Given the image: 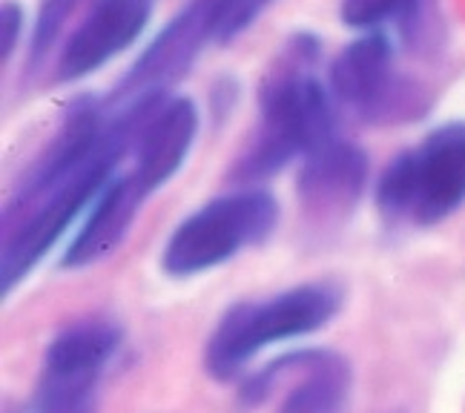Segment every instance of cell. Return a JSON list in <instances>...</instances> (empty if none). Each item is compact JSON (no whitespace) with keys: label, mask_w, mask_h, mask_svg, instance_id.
<instances>
[{"label":"cell","mask_w":465,"mask_h":413,"mask_svg":"<svg viewBox=\"0 0 465 413\" xmlns=\"http://www.w3.org/2000/svg\"><path fill=\"white\" fill-rule=\"evenodd\" d=\"M319 55L313 34H296L284 55L264 72L262 121L247 155L236 164L242 182H262L291 158L308 155L336 138V118L322 84L311 75Z\"/></svg>","instance_id":"6da1fadb"},{"label":"cell","mask_w":465,"mask_h":413,"mask_svg":"<svg viewBox=\"0 0 465 413\" xmlns=\"http://www.w3.org/2000/svg\"><path fill=\"white\" fill-rule=\"evenodd\" d=\"M339 310V296L325 284H302L267 301H239L213 330L204 365L213 379H232L264 345L322 330Z\"/></svg>","instance_id":"7a4b0ae2"},{"label":"cell","mask_w":465,"mask_h":413,"mask_svg":"<svg viewBox=\"0 0 465 413\" xmlns=\"http://www.w3.org/2000/svg\"><path fill=\"white\" fill-rule=\"evenodd\" d=\"M465 202V121L437 127L417 150L397 155L377 187L388 219H414L431 227Z\"/></svg>","instance_id":"3957f363"},{"label":"cell","mask_w":465,"mask_h":413,"mask_svg":"<svg viewBox=\"0 0 465 413\" xmlns=\"http://www.w3.org/2000/svg\"><path fill=\"white\" fill-rule=\"evenodd\" d=\"M279 221V204L264 190H242L195 210L173 230L161 264L170 276H193L264 241Z\"/></svg>","instance_id":"277c9868"},{"label":"cell","mask_w":465,"mask_h":413,"mask_svg":"<svg viewBox=\"0 0 465 413\" xmlns=\"http://www.w3.org/2000/svg\"><path fill=\"white\" fill-rule=\"evenodd\" d=\"M121 345V330L110 321H81L64 330L46 350L38 385V413H75L93 408V388Z\"/></svg>","instance_id":"5b68a950"},{"label":"cell","mask_w":465,"mask_h":413,"mask_svg":"<svg viewBox=\"0 0 465 413\" xmlns=\"http://www.w3.org/2000/svg\"><path fill=\"white\" fill-rule=\"evenodd\" d=\"M104 110L95 103V98H81L69 106L66 121L55 141L49 143L46 152L32 167L29 178L21 184L15 195V204L6 207V215L17 212L24 215L38 202H44L49 192L64 187L69 178H75L89 161H93L104 147Z\"/></svg>","instance_id":"8992f818"},{"label":"cell","mask_w":465,"mask_h":413,"mask_svg":"<svg viewBox=\"0 0 465 413\" xmlns=\"http://www.w3.org/2000/svg\"><path fill=\"white\" fill-rule=\"evenodd\" d=\"M153 0H98L86 21L66 41L58 61V81L69 84L93 75L121 55L144 32Z\"/></svg>","instance_id":"52a82bcc"},{"label":"cell","mask_w":465,"mask_h":413,"mask_svg":"<svg viewBox=\"0 0 465 413\" xmlns=\"http://www.w3.org/2000/svg\"><path fill=\"white\" fill-rule=\"evenodd\" d=\"M368 158L360 147L333 138L305 155L299 170V202L313 221L333 224L353 210L362 195Z\"/></svg>","instance_id":"ba28073f"},{"label":"cell","mask_w":465,"mask_h":413,"mask_svg":"<svg viewBox=\"0 0 465 413\" xmlns=\"http://www.w3.org/2000/svg\"><path fill=\"white\" fill-rule=\"evenodd\" d=\"M204 38H210V0H195L138 58L135 69L118 89V101L133 103L147 95H164L167 84L190 66Z\"/></svg>","instance_id":"9c48e42d"},{"label":"cell","mask_w":465,"mask_h":413,"mask_svg":"<svg viewBox=\"0 0 465 413\" xmlns=\"http://www.w3.org/2000/svg\"><path fill=\"white\" fill-rule=\"evenodd\" d=\"M199 133V113L190 98H173L144 123L135 141V178L147 192L182 170Z\"/></svg>","instance_id":"30bf717a"},{"label":"cell","mask_w":465,"mask_h":413,"mask_svg":"<svg viewBox=\"0 0 465 413\" xmlns=\"http://www.w3.org/2000/svg\"><path fill=\"white\" fill-rule=\"evenodd\" d=\"M147 195L150 192L141 187L135 172L124 175V178H113L95 199L84 227L78 230L75 241L69 244L61 264L64 267H86V264H95L106 256H113V250L130 232L135 215H138V207Z\"/></svg>","instance_id":"8fae6325"},{"label":"cell","mask_w":465,"mask_h":413,"mask_svg":"<svg viewBox=\"0 0 465 413\" xmlns=\"http://www.w3.org/2000/svg\"><path fill=\"white\" fill-rule=\"evenodd\" d=\"M293 379L279 413H345L351 402L353 373L345 356L333 350H296L276 359Z\"/></svg>","instance_id":"7c38bea8"},{"label":"cell","mask_w":465,"mask_h":413,"mask_svg":"<svg viewBox=\"0 0 465 413\" xmlns=\"http://www.w3.org/2000/svg\"><path fill=\"white\" fill-rule=\"evenodd\" d=\"M391 55V44L380 32H371L365 38L348 44L331 66L333 95L371 113L393 84Z\"/></svg>","instance_id":"4fadbf2b"},{"label":"cell","mask_w":465,"mask_h":413,"mask_svg":"<svg viewBox=\"0 0 465 413\" xmlns=\"http://www.w3.org/2000/svg\"><path fill=\"white\" fill-rule=\"evenodd\" d=\"M342 24L351 29H373L393 15L405 17V26H417L420 0H342Z\"/></svg>","instance_id":"5bb4252c"},{"label":"cell","mask_w":465,"mask_h":413,"mask_svg":"<svg viewBox=\"0 0 465 413\" xmlns=\"http://www.w3.org/2000/svg\"><path fill=\"white\" fill-rule=\"evenodd\" d=\"M264 0H210V38L227 44L250 26Z\"/></svg>","instance_id":"9a60e30c"},{"label":"cell","mask_w":465,"mask_h":413,"mask_svg":"<svg viewBox=\"0 0 465 413\" xmlns=\"http://www.w3.org/2000/svg\"><path fill=\"white\" fill-rule=\"evenodd\" d=\"M75 0H44L38 9V21H35L32 32V46H29V64L41 61L52 44L58 41V32L66 24V17L73 15Z\"/></svg>","instance_id":"2e32d148"},{"label":"cell","mask_w":465,"mask_h":413,"mask_svg":"<svg viewBox=\"0 0 465 413\" xmlns=\"http://www.w3.org/2000/svg\"><path fill=\"white\" fill-rule=\"evenodd\" d=\"M21 29H24V6L17 0H4L0 6V55L4 61H9L12 49L17 46V38H21Z\"/></svg>","instance_id":"e0dca14e"},{"label":"cell","mask_w":465,"mask_h":413,"mask_svg":"<svg viewBox=\"0 0 465 413\" xmlns=\"http://www.w3.org/2000/svg\"><path fill=\"white\" fill-rule=\"evenodd\" d=\"M75 413H93V408H89V410H75Z\"/></svg>","instance_id":"ac0fdd59"}]
</instances>
